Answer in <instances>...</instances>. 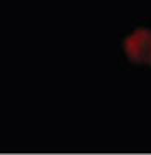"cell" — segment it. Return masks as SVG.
Masks as SVG:
<instances>
[{
	"label": "cell",
	"mask_w": 151,
	"mask_h": 155,
	"mask_svg": "<svg viewBox=\"0 0 151 155\" xmlns=\"http://www.w3.org/2000/svg\"><path fill=\"white\" fill-rule=\"evenodd\" d=\"M124 54L134 64L151 66V31L136 29L133 34L124 39Z\"/></svg>",
	"instance_id": "obj_1"
}]
</instances>
